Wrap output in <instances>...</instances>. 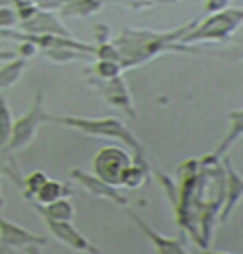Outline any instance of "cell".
Returning <instances> with one entry per match:
<instances>
[{
    "label": "cell",
    "instance_id": "1",
    "mask_svg": "<svg viewBox=\"0 0 243 254\" xmlns=\"http://www.w3.org/2000/svg\"><path fill=\"white\" fill-rule=\"evenodd\" d=\"M195 22H191L188 26H193ZM188 26H182L178 31H171V33H151V31H131L125 29L123 33L119 35V40L114 42L116 51L121 55V66H134V64H140L149 57L158 55L165 49H180L184 51L182 46H173V40L182 38L186 33Z\"/></svg>",
    "mask_w": 243,
    "mask_h": 254
},
{
    "label": "cell",
    "instance_id": "2",
    "mask_svg": "<svg viewBox=\"0 0 243 254\" xmlns=\"http://www.w3.org/2000/svg\"><path fill=\"white\" fill-rule=\"evenodd\" d=\"M49 121L53 123H61L68 127H75V129L83 131V134H92V136H108V138H119L134 149L136 153V165L147 167L145 162V151H142L140 142L134 138V134L125 127L121 121L116 119H75V116H49Z\"/></svg>",
    "mask_w": 243,
    "mask_h": 254
},
{
    "label": "cell",
    "instance_id": "3",
    "mask_svg": "<svg viewBox=\"0 0 243 254\" xmlns=\"http://www.w3.org/2000/svg\"><path fill=\"white\" fill-rule=\"evenodd\" d=\"M241 22H243V9H221L219 13H213L208 20H204L193 33L184 35V42H204V40L224 42L239 29Z\"/></svg>",
    "mask_w": 243,
    "mask_h": 254
},
{
    "label": "cell",
    "instance_id": "4",
    "mask_svg": "<svg viewBox=\"0 0 243 254\" xmlns=\"http://www.w3.org/2000/svg\"><path fill=\"white\" fill-rule=\"evenodd\" d=\"M49 121V114L44 112V103H42V94L35 97V103L33 108L29 110L24 116H20V121L13 123V129H11V138L4 145V151H18L26 147L31 140H33L35 131H38V125Z\"/></svg>",
    "mask_w": 243,
    "mask_h": 254
},
{
    "label": "cell",
    "instance_id": "5",
    "mask_svg": "<svg viewBox=\"0 0 243 254\" xmlns=\"http://www.w3.org/2000/svg\"><path fill=\"white\" fill-rule=\"evenodd\" d=\"M129 167V156L119 147H103L101 151L94 156L92 169L97 173V178H101L108 184H121L125 169Z\"/></svg>",
    "mask_w": 243,
    "mask_h": 254
},
{
    "label": "cell",
    "instance_id": "6",
    "mask_svg": "<svg viewBox=\"0 0 243 254\" xmlns=\"http://www.w3.org/2000/svg\"><path fill=\"white\" fill-rule=\"evenodd\" d=\"M46 239L40 235L20 228L11 221L0 217V252L7 248H26V246H44Z\"/></svg>",
    "mask_w": 243,
    "mask_h": 254
},
{
    "label": "cell",
    "instance_id": "7",
    "mask_svg": "<svg viewBox=\"0 0 243 254\" xmlns=\"http://www.w3.org/2000/svg\"><path fill=\"white\" fill-rule=\"evenodd\" d=\"M46 221V226L51 228V232L57 237L61 243H66V246L75 248V250H83V252H99V248H94L92 243H90L86 237L81 235L77 228H72L68 221H61V219H53L49 215H42Z\"/></svg>",
    "mask_w": 243,
    "mask_h": 254
},
{
    "label": "cell",
    "instance_id": "8",
    "mask_svg": "<svg viewBox=\"0 0 243 254\" xmlns=\"http://www.w3.org/2000/svg\"><path fill=\"white\" fill-rule=\"evenodd\" d=\"M224 169H226V180H228V182L224 184L226 187V199H224V213H221V224H226V221L230 219L232 210L237 208L239 199L243 197V178L235 171V167H232V162L228 160V158L224 160Z\"/></svg>",
    "mask_w": 243,
    "mask_h": 254
},
{
    "label": "cell",
    "instance_id": "9",
    "mask_svg": "<svg viewBox=\"0 0 243 254\" xmlns=\"http://www.w3.org/2000/svg\"><path fill=\"white\" fill-rule=\"evenodd\" d=\"M70 178L79 180V182H81L83 187L90 190V193L99 195V197H108V199H112V202L121 204V206L127 204V197H123V195H121L119 190L114 189V184L103 182L101 178H90V176H86V173H81V171H72V173H70Z\"/></svg>",
    "mask_w": 243,
    "mask_h": 254
},
{
    "label": "cell",
    "instance_id": "10",
    "mask_svg": "<svg viewBox=\"0 0 243 254\" xmlns=\"http://www.w3.org/2000/svg\"><path fill=\"white\" fill-rule=\"evenodd\" d=\"M127 215L131 217V221H134V224L140 228V232H145V235L149 237V241L154 243V246H156L160 252H165V254H180V252H186V250H184V246H182V241H178V239H167V237L158 235V232H156V230H151L149 226H147L145 221H142L140 217L134 213V210H127Z\"/></svg>",
    "mask_w": 243,
    "mask_h": 254
},
{
    "label": "cell",
    "instance_id": "11",
    "mask_svg": "<svg viewBox=\"0 0 243 254\" xmlns=\"http://www.w3.org/2000/svg\"><path fill=\"white\" fill-rule=\"evenodd\" d=\"M24 31L31 33H57V35H68V31L53 18L51 13H38L35 11L29 20H24Z\"/></svg>",
    "mask_w": 243,
    "mask_h": 254
},
{
    "label": "cell",
    "instance_id": "12",
    "mask_svg": "<svg viewBox=\"0 0 243 254\" xmlns=\"http://www.w3.org/2000/svg\"><path fill=\"white\" fill-rule=\"evenodd\" d=\"M228 121H230V131H228V136L221 140V145L217 147L215 158H224L226 153H228L230 147L243 136V110H235V112H230Z\"/></svg>",
    "mask_w": 243,
    "mask_h": 254
},
{
    "label": "cell",
    "instance_id": "13",
    "mask_svg": "<svg viewBox=\"0 0 243 254\" xmlns=\"http://www.w3.org/2000/svg\"><path fill=\"white\" fill-rule=\"evenodd\" d=\"M108 81H110V86L105 88V97H108V101L125 108L131 114V119H136V110L129 105V94H127V90H125L123 83H121V79L114 77V79H108Z\"/></svg>",
    "mask_w": 243,
    "mask_h": 254
},
{
    "label": "cell",
    "instance_id": "14",
    "mask_svg": "<svg viewBox=\"0 0 243 254\" xmlns=\"http://www.w3.org/2000/svg\"><path fill=\"white\" fill-rule=\"evenodd\" d=\"M35 208H38L42 215H49V217H53V219H61V221H70L72 215H75L72 204L68 202V199H55V202H51L46 206L35 204Z\"/></svg>",
    "mask_w": 243,
    "mask_h": 254
},
{
    "label": "cell",
    "instance_id": "15",
    "mask_svg": "<svg viewBox=\"0 0 243 254\" xmlns=\"http://www.w3.org/2000/svg\"><path fill=\"white\" fill-rule=\"evenodd\" d=\"M68 190L64 189V184H60V182H53V180H46L44 184L38 189V202L42 204H51V202H55V199H60V195H66Z\"/></svg>",
    "mask_w": 243,
    "mask_h": 254
},
{
    "label": "cell",
    "instance_id": "16",
    "mask_svg": "<svg viewBox=\"0 0 243 254\" xmlns=\"http://www.w3.org/2000/svg\"><path fill=\"white\" fill-rule=\"evenodd\" d=\"M24 60H13L11 64H7L4 68H0V90L9 88L15 83V79H18L20 75H22L24 70Z\"/></svg>",
    "mask_w": 243,
    "mask_h": 254
},
{
    "label": "cell",
    "instance_id": "17",
    "mask_svg": "<svg viewBox=\"0 0 243 254\" xmlns=\"http://www.w3.org/2000/svg\"><path fill=\"white\" fill-rule=\"evenodd\" d=\"M11 129H13V121L11 112H9V105L0 97V147H4L11 138Z\"/></svg>",
    "mask_w": 243,
    "mask_h": 254
},
{
    "label": "cell",
    "instance_id": "18",
    "mask_svg": "<svg viewBox=\"0 0 243 254\" xmlns=\"http://www.w3.org/2000/svg\"><path fill=\"white\" fill-rule=\"evenodd\" d=\"M147 171H149V169L142 167V165H129L127 169H125L123 178H121V184L131 187V189L140 187L142 182H147Z\"/></svg>",
    "mask_w": 243,
    "mask_h": 254
},
{
    "label": "cell",
    "instance_id": "19",
    "mask_svg": "<svg viewBox=\"0 0 243 254\" xmlns=\"http://www.w3.org/2000/svg\"><path fill=\"white\" fill-rule=\"evenodd\" d=\"M101 0H77V2H70L64 7V13H77V15H88L94 13V9H99Z\"/></svg>",
    "mask_w": 243,
    "mask_h": 254
},
{
    "label": "cell",
    "instance_id": "20",
    "mask_svg": "<svg viewBox=\"0 0 243 254\" xmlns=\"http://www.w3.org/2000/svg\"><path fill=\"white\" fill-rule=\"evenodd\" d=\"M121 64L119 62H114V60H101L97 64V72L101 75L103 79H114V77H119V72H121Z\"/></svg>",
    "mask_w": 243,
    "mask_h": 254
},
{
    "label": "cell",
    "instance_id": "21",
    "mask_svg": "<svg viewBox=\"0 0 243 254\" xmlns=\"http://www.w3.org/2000/svg\"><path fill=\"white\" fill-rule=\"evenodd\" d=\"M44 182H46V176H44V173H31V176L26 178V182H24V187H29L26 195L38 193V189H40Z\"/></svg>",
    "mask_w": 243,
    "mask_h": 254
},
{
    "label": "cell",
    "instance_id": "22",
    "mask_svg": "<svg viewBox=\"0 0 243 254\" xmlns=\"http://www.w3.org/2000/svg\"><path fill=\"white\" fill-rule=\"evenodd\" d=\"M15 13H13V9H0V26H9V24H13L15 22Z\"/></svg>",
    "mask_w": 243,
    "mask_h": 254
},
{
    "label": "cell",
    "instance_id": "23",
    "mask_svg": "<svg viewBox=\"0 0 243 254\" xmlns=\"http://www.w3.org/2000/svg\"><path fill=\"white\" fill-rule=\"evenodd\" d=\"M226 4H228V0H208V2H206V11L208 13L221 11V9H226Z\"/></svg>",
    "mask_w": 243,
    "mask_h": 254
},
{
    "label": "cell",
    "instance_id": "24",
    "mask_svg": "<svg viewBox=\"0 0 243 254\" xmlns=\"http://www.w3.org/2000/svg\"><path fill=\"white\" fill-rule=\"evenodd\" d=\"M9 57H13L11 53H0V60H9Z\"/></svg>",
    "mask_w": 243,
    "mask_h": 254
},
{
    "label": "cell",
    "instance_id": "25",
    "mask_svg": "<svg viewBox=\"0 0 243 254\" xmlns=\"http://www.w3.org/2000/svg\"><path fill=\"white\" fill-rule=\"evenodd\" d=\"M158 2H176V0H158Z\"/></svg>",
    "mask_w": 243,
    "mask_h": 254
},
{
    "label": "cell",
    "instance_id": "26",
    "mask_svg": "<svg viewBox=\"0 0 243 254\" xmlns=\"http://www.w3.org/2000/svg\"><path fill=\"white\" fill-rule=\"evenodd\" d=\"M0 204H2V199H0Z\"/></svg>",
    "mask_w": 243,
    "mask_h": 254
}]
</instances>
